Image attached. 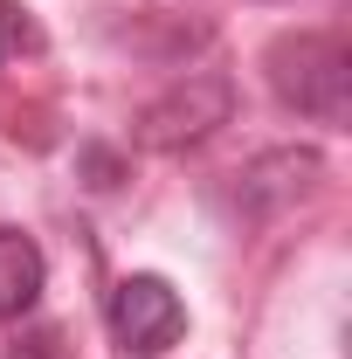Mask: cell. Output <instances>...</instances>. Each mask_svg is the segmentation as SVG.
I'll list each match as a JSON object with an SVG mask.
<instances>
[{"label":"cell","mask_w":352,"mask_h":359,"mask_svg":"<svg viewBox=\"0 0 352 359\" xmlns=\"http://www.w3.org/2000/svg\"><path fill=\"white\" fill-rule=\"evenodd\" d=\"M269 83L290 111L318 125H346L352 111V55L339 35H283L269 48Z\"/></svg>","instance_id":"obj_1"},{"label":"cell","mask_w":352,"mask_h":359,"mask_svg":"<svg viewBox=\"0 0 352 359\" xmlns=\"http://www.w3.org/2000/svg\"><path fill=\"white\" fill-rule=\"evenodd\" d=\"M228 111H235L228 76H201V69H194L187 83H173L166 97H152V104H145L138 138H145L152 152H180V145H201L215 125H228Z\"/></svg>","instance_id":"obj_2"},{"label":"cell","mask_w":352,"mask_h":359,"mask_svg":"<svg viewBox=\"0 0 352 359\" xmlns=\"http://www.w3.org/2000/svg\"><path fill=\"white\" fill-rule=\"evenodd\" d=\"M111 332H118L125 353L159 359L166 346H180L187 304H180V290L166 283V276H125V283L111 290Z\"/></svg>","instance_id":"obj_3"},{"label":"cell","mask_w":352,"mask_h":359,"mask_svg":"<svg viewBox=\"0 0 352 359\" xmlns=\"http://www.w3.org/2000/svg\"><path fill=\"white\" fill-rule=\"evenodd\" d=\"M42 249H35V235H21V228H0V318H21L35 311V297H42Z\"/></svg>","instance_id":"obj_4"},{"label":"cell","mask_w":352,"mask_h":359,"mask_svg":"<svg viewBox=\"0 0 352 359\" xmlns=\"http://www.w3.org/2000/svg\"><path fill=\"white\" fill-rule=\"evenodd\" d=\"M21 48H35V21H28L14 0H0V69H7Z\"/></svg>","instance_id":"obj_5"},{"label":"cell","mask_w":352,"mask_h":359,"mask_svg":"<svg viewBox=\"0 0 352 359\" xmlns=\"http://www.w3.org/2000/svg\"><path fill=\"white\" fill-rule=\"evenodd\" d=\"M7 359H62V353H55V339L42 332V339H21V346H14Z\"/></svg>","instance_id":"obj_6"}]
</instances>
